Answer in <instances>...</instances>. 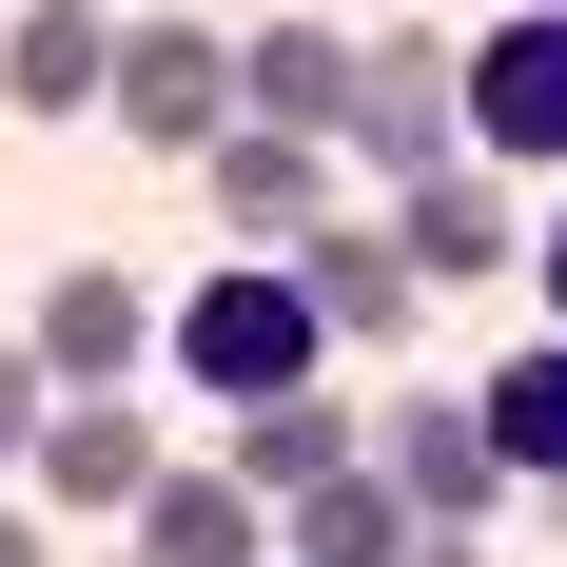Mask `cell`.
<instances>
[{
    "instance_id": "1",
    "label": "cell",
    "mask_w": 567,
    "mask_h": 567,
    "mask_svg": "<svg viewBox=\"0 0 567 567\" xmlns=\"http://www.w3.org/2000/svg\"><path fill=\"white\" fill-rule=\"evenodd\" d=\"M157 352H176L216 411H255V392H313V352H333V333H313L293 255H235V275H196V293L157 313Z\"/></svg>"
},
{
    "instance_id": "2",
    "label": "cell",
    "mask_w": 567,
    "mask_h": 567,
    "mask_svg": "<svg viewBox=\"0 0 567 567\" xmlns=\"http://www.w3.org/2000/svg\"><path fill=\"white\" fill-rule=\"evenodd\" d=\"M451 157H470L451 40H431V20H372V59H352V117H333V176H451Z\"/></svg>"
},
{
    "instance_id": "3",
    "label": "cell",
    "mask_w": 567,
    "mask_h": 567,
    "mask_svg": "<svg viewBox=\"0 0 567 567\" xmlns=\"http://www.w3.org/2000/svg\"><path fill=\"white\" fill-rule=\"evenodd\" d=\"M451 99H470V157H548V176H567V0L451 40Z\"/></svg>"
},
{
    "instance_id": "4",
    "label": "cell",
    "mask_w": 567,
    "mask_h": 567,
    "mask_svg": "<svg viewBox=\"0 0 567 567\" xmlns=\"http://www.w3.org/2000/svg\"><path fill=\"white\" fill-rule=\"evenodd\" d=\"M117 137H157V157H196L235 117V20H117V79H99Z\"/></svg>"
},
{
    "instance_id": "5",
    "label": "cell",
    "mask_w": 567,
    "mask_h": 567,
    "mask_svg": "<svg viewBox=\"0 0 567 567\" xmlns=\"http://www.w3.org/2000/svg\"><path fill=\"white\" fill-rule=\"evenodd\" d=\"M372 470H392L411 528H489V509H509V451H489L470 392H392V411H372Z\"/></svg>"
},
{
    "instance_id": "6",
    "label": "cell",
    "mask_w": 567,
    "mask_h": 567,
    "mask_svg": "<svg viewBox=\"0 0 567 567\" xmlns=\"http://www.w3.org/2000/svg\"><path fill=\"white\" fill-rule=\"evenodd\" d=\"M196 176H216L235 255H293V235L333 216V137H275V117H216V137H196Z\"/></svg>"
},
{
    "instance_id": "7",
    "label": "cell",
    "mask_w": 567,
    "mask_h": 567,
    "mask_svg": "<svg viewBox=\"0 0 567 567\" xmlns=\"http://www.w3.org/2000/svg\"><path fill=\"white\" fill-rule=\"evenodd\" d=\"M20 352H40V392H137V372H157V293L79 255V275H40V333Z\"/></svg>"
},
{
    "instance_id": "8",
    "label": "cell",
    "mask_w": 567,
    "mask_h": 567,
    "mask_svg": "<svg viewBox=\"0 0 567 567\" xmlns=\"http://www.w3.org/2000/svg\"><path fill=\"white\" fill-rule=\"evenodd\" d=\"M20 470H40V509H137L176 451H157L137 392H40V451H20Z\"/></svg>"
},
{
    "instance_id": "9",
    "label": "cell",
    "mask_w": 567,
    "mask_h": 567,
    "mask_svg": "<svg viewBox=\"0 0 567 567\" xmlns=\"http://www.w3.org/2000/svg\"><path fill=\"white\" fill-rule=\"evenodd\" d=\"M352 59H372V20H235V117L333 137V117H352Z\"/></svg>"
},
{
    "instance_id": "10",
    "label": "cell",
    "mask_w": 567,
    "mask_h": 567,
    "mask_svg": "<svg viewBox=\"0 0 567 567\" xmlns=\"http://www.w3.org/2000/svg\"><path fill=\"white\" fill-rule=\"evenodd\" d=\"M293 293H313V333H352V352H392V333H411V293H431V275H411V255H392L372 216H313V235H293Z\"/></svg>"
},
{
    "instance_id": "11",
    "label": "cell",
    "mask_w": 567,
    "mask_h": 567,
    "mask_svg": "<svg viewBox=\"0 0 567 567\" xmlns=\"http://www.w3.org/2000/svg\"><path fill=\"white\" fill-rule=\"evenodd\" d=\"M392 196H411V216H392V255H411V275H431V293H470V275H509V176H392Z\"/></svg>"
},
{
    "instance_id": "12",
    "label": "cell",
    "mask_w": 567,
    "mask_h": 567,
    "mask_svg": "<svg viewBox=\"0 0 567 567\" xmlns=\"http://www.w3.org/2000/svg\"><path fill=\"white\" fill-rule=\"evenodd\" d=\"M99 79H117V20H99V0H20V20H0V99H20V117H99Z\"/></svg>"
},
{
    "instance_id": "13",
    "label": "cell",
    "mask_w": 567,
    "mask_h": 567,
    "mask_svg": "<svg viewBox=\"0 0 567 567\" xmlns=\"http://www.w3.org/2000/svg\"><path fill=\"white\" fill-rule=\"evenodd\" d=\"M411 548V509H392V470L352 451V470H313V489H275V567H392Z\"/></svg>"
},
{
    "instance_id": "14",
    "label": "cell",
    "mask_w": 567,
    "mask_h": 567,
    "mask_svg": "<svg viewBox=\"0 0 567 567\" xmlns=\"http://www.w3.org/2000/svg\"><path fill=\"white\" fill-rule=\"evenodd\" d=\"M235 489H255V509H275V489H313V470H352V411L333 392H255V411H235Z\"/></svg>"
},
{
    "instance_id": "15",
    "label": "cell",
    "mask_w": 567,
    "mask_h": 567,
    "mask_svg": "<svg viewBox=\"0 0 567 567\" xmlns=\"http://www.w3.org/2000/svg\"><path fill=\"white\" fill-rule=\"evenodd\" d=\"M470 411H489V451H509V489H567V333H528V352H509V372H489Z\"/></svg>"
},
{
    "instance_id": "16",
    "label": "cell",
    "mask_w": 567,
    "mask_h": 567,
    "mask_svg": "<svg viewBox=\"0 0 567 567\" xmlns=\"http://www.w3.org/2000/svg\"><path fill=\"white\" fill-rule=\"evenodd\" d=\"M20 451H40V352L0 333V470H20Z\"/></svg>"
},
{
    "instance_id": "17",
    "label": "cell",
    "mask_w": 567,
    "mask_h": 567,
    "mask_svg": "<svg viewBox=\"0 0 567 567\" xmlns=\"http://www.w3.org/2000/svg\"><path fill=\"white\" fill-rule=\"evenodd\" d=\"M0 567H59V509H0Z\"/></svg>"
},
{
    "instance_id": "18",
    "label": "cell",
    "mask_w": 567,
    "mask_h": 567,
    "mask_svg": "<svg viewBox=\"0 0 567 567\" xmlns=\"http://www.w3.org/2000/svg\"><path fill=\"white\" fill-rule=\"evenodd\" d=\"M392 567H489V548H470V528H411V548H392Z\"/></svg>"
},
{
    "instance_id": "19",
    "label": "cell",
    "mask_w": 567,
    "mask_h": 567,
    "mask_svg": "<svg viewBox=\"0 0 567 567\" xmlns=\"http://www.w3.org/2000/svg\"><path fill=\"white\" fill-rule=\"evenodd\" d=\"M528 275H548V333H567V216H548V235H528Z\"/></svg>"
},
{
    "instance_id": "20",
    "label": "cell",
    "mask_w": 567,
    "mask_h": 567,
    "mask_svg": "<svg viewBox=\"0 0 567 567\" xmlns=\"http://www.w3.org/2000/svg\"><path fill=\"white\" fill-rule=\"evenodd\" d=\"M372 20H431V0H372Z\"/></svg>"
},
{
    "instance_id": "21",
    "label": "cell",
    "mask_w": 567,
    "mask_h": 567,
    "mask_svg": "<svg viewBox=\"0 0 567 567\" xmlns=\"http://www.w3.org/2000/svg\"><path fill=\"white\" fill-rule=\"evenodd\" d=\"M548 567H567V548H548Z\"/></svg>"
}]
</instances>
